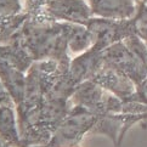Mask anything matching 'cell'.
Masks as SVG:
<instances>
[{
  "label": "cell",
  "mask_w": 147,
  "mask_h": 147,
  "mask_svg": "<svg viewBox=\"0 0 147 147\" xmlns=\"http://www.w3.org/2000/svg\"><path fill=\"white\" fill-rule=\"evenodd\" d=\"M74 26L67 22H35L28 18L12 39L20 41L34 61L54 60L71 65L69 39Z\"/></svg>",
  "instance_id": "7a4b0ae2"
},
{
  "label": "cell",
  "mask_w": 147,
  "mask_h": 147,
  "mask_svg": "<svg viewBox=\"0 0 147 147\" xmlns=\"http://www.w3.org/2000/svg\"><path fill=\"white\" fill-rule=\"evenodd\" d=\"M0 80L10 92L15 105L23 101L26 95V73L0 60Z\"/></svg>",
  "instance_id": "8fae6325"
},
{
  "label": "cell",
  "mask_w": 147,
  "mask_h": 147,
  "mask_svg": "<svg viewBox=\"0 0 147 147\" xmlns=\"http://www.w3.org/2000/svg\"><path fill=\"white\" fill-rule=\"evenodd\" d=\"M134 101L140 102V103L145 105V106H147V77L139 84V85H136Z\"/></svg>",
  "instance_id": "5bb4252c"
},
{
  "label": "cell",
  "mask_w": 147,
  "mask_h": 147,
  "mask_svg": "<svg viewBox=\"0 0 147 147\" xmlns=\"http://www.w3.org/2000/svg\"><path fill=\"white\" fill-rule=\"evenodd\" d=\"M23 147H50V146L46 144V145H24Z\"/></svg>",
  "instance_id": "2e32d148"
},
{
  "label": "cell",
  "mask_w": 147,
  "mask_h": 147,
  "mask_svg": "<svg viewBox=\"0 0 147 147\" xmlns=\"http://www.w3.org/2000/svg\"><path fill=\"white\" fill-rule=\"evenodd\" d=\"M101 67L113 68L123 73L135 83V85H139L147 77V63L136 57L124 41L115 43L103 50Z\"/></svg>",
  "instance_id": "8992f818"
},
{
  "label": "cell",
  "mask_w": 147,
  "mask_h": 147,
  "mask_svg": "<svg viewBox=\"0 0 147 147\" xmlns=\"http://www.w3.org/2000/svg\"><path fill=\"white\" fill-rule=\"evenodd\" d=\"M0 140L6 147H23L15 106H0Z\"/></svg>",
  "instance_id": "30bf717a"
},
{
  "label": "cell",
  "mask_w": 147,
  "mask_h": 147,
  "mask_svg": "<svg viewBox=\"0 0 147 147\" xmlns=\"http://www.w3.org/2000/svg\"><path fill=\"white\" fill-rule=\"evenodd\" d=\"M28 18L27 12L15 16H0V45L7 44Z\"/></svg>",
  "instance_id": "7c38bea8"
},
{
  "label": "cell",
  "mask_w": 147,
  "mask_h": 147,
  "mask_svg": "<svg viewBox=\"0 0 147 147\" xmlns=\"http://www.w3.org/2000/svg\"><path fill=\"white\" fill-rule=\"evenodd\" d=\"M72 106H82L97 115L123 112V101L91 80L79 84L69 98Z\"/></svg>",
  "instance_id": "277c9868"
},
{
  "label": "cell",
  "mask_w": 147,
  "mask_h": 147,
  "mask_svg": "<svg viewBox=\"0 0 147 147\" xmlns=\"http://www.w3.org/2000/svg\"><path fill=\"white\" fill-rule=\"evenodd\" d=\"M100 115L94 114L82 106H72L69 112L52 135L50 147H78L84 136L90 134Z\"/></svg>",
  "instance_id": "3957f363"
},
{
  "label": "cell",
  "mask_w": 147,
  "mask_h": 147,
  "mask_svg": "<svg viewBox=\"0 0 147 147\" xmlns=\"http://www.w3.org/2000/svg\"><path fill=\"white\" fill-rule=\"evenodd\" d=\"M69 108L68 100L24 97L16 105L18 130L23 145L49 144Z\"/></svg>",
  "instance_id": "6da1fadb"
},
{
  "label": "cell",
  "mask_w": 147,
  "mask_h": 147,
  "mask_svg": "<svg viewBox=\"0 0 147 147\" xmlns=\"http://www.w3.org/2000/svg\"><path fill=\"white\" fill-rule=\"evenodd\" d=\"M92 17L88 0H46L35 22H67L84 26Z\"/></svg>",
  "instance_id": "52a82bcc"
},
{
  "label": "cell",
  "mask_w": 147,
  "mask_h": 147,
  "mask_svg": "<svg viewBox=\"0 0 147 147\" xmlns=\"http://www.w3.org/2000/svg\"><path fill=\"white\" fill-rule=\"evenodd\" d=\"M84 26L94 36V44L91 46L100 51L136 34L135 16L128 20H109L92 16Z\"/></svg>",
  "instance_id": "5b68a950"
},
{
  "label": "cell",
  "mask_w": 147,
  "mask_h": 147,
  "mask_svg": "<svg viewBox=\"0 0 147 147\" xmlns=\"http://www.w3.org/2000/svg\"><path fill=\"white\" fill-rule=\"evenodd\" d=\"M24 12L22 0H0V16H15Z\"/></svg>",
  "instance_id": "4fadbf2b"
},
{
  "label": "cell",
  "mask_w": 147,
  "mask_h": 147,
  "mask_svg": "<svg viewBox=\"0 0 147 147\" xmlns=\"http://www.w3.org/2000/svg\"><path fill=\"white\" fill-rule=\"evenodd\" d=\"M1 105H6V106H15V107H16V105H15L11 95H10V92L7 91V89L5 88L3 82L0 80V106H1Z\"/></svg>",
  "instance_id": "9a60e30c"
},
{
  "label": "cell",
  "mask_w": 147,
  "mask_h": 147,
  "mask_svg": "<svg viewBox=\"0 0 147 147\" xmlns=\"http://www.w3.org/2000/svg\"><path fill=\"white\" fill-rule=\"evenodd\" d=\"M0 147H6V146H5V145L3 144V141H1V140H0Z\"/></svg>",
  "instance_id": "e0dca14e"
},
{
  "label": "cell",
  "mask_w": 147,
  "mask_h": 147,
  "mask_svg": "<svg viewBox=\"0 0 147 147\" xmlns=\"http://www.w3.org/2000/svg\"><path fill=\"white\" fill-rule=\"evenodd\" d=\"M141 1H142L144 4H146V5H147V0H141Z\"/></svg>",
  "instance_id": "ac0fdd59"
},
{
  "label": "cell",
  "mask_w": 147,
  "mask_h": 147,
  "mask_svg": "<svg viewBox=\"0 0 147 147\" xmlns=\"http://www.w3.org/2000/svg\"><path fill=\"white\" fill-rule=\"evenodd\" d=\"M100 86L106 89L114 96L120 98L123 102L134 101L136 85L123 73L108 67H101L90 79Z\"/></svg>",
  "instance_id": "ba28073f"
},
{
  "label": "cell",
  "mask_w": 147,
  "mask_h": 147,
  "mask_svg": "<svg viewBox=\"0 0 147 147\" xmlns=\"http://www.w3.org/2000/svg\"><path fill=\"white\" fill-rule=\"evenodd\" d=\"M92 16L109 20H128L138 10V0H88Z\"/></svg>",
  "instance_id": "9c48e42d"
}]
</instances>
